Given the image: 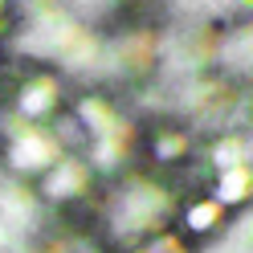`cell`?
Wrapping results in <instances>:
<instances>
[{
  "label": "cell",
  "instance_id": "1",
  "mask_svg": "<svg viewBox=\"0 0 253 253\" xmlns=\"http://www.w3.org/2000/svg\"><path fill=\"white\" fill-rule=\"evenodd\" d=\"M4 160H8V168H12V176H17V180H25V176H45V171L61 160V143H57V135H49V131L21 126V131L8 135Z\"/></svg>",
  "mask_w": 253,
  "mask_h": 253
},
{
  "label": "cell",
  "instance_id": "2",
  "mask_svg": "<svg viewBox=\"0 0 253 253\" xmlns=\"http://www.w3.org/2000/svg\"><path fill=\"white\" fill-rule=\"evenodd\" d=\"M90 168L82 160H57L49 171H45V196L57 200V204H82L90 192Z\"/></svg>",
  "mask_w": 253,
  "mask_h": 253
},
{
  "label": "cell",
  "instance_id": "3",
  "mask_svg": "<svg viewBox=\"0 0 253 253\" xmlns=\"http://www.w3.org/2000/svg\"><path fill=\"white\" fill-rule=\"evenodd\" d=\"M253 192V168L249 164H233L225 171H216V204H241Z\"/></svg>",
  "mask_w": 253,
  "mask_h": 253
},
{
  "label": "cell",
  "instance_id": "4",
  "mask_svg": "<svg viewBox=\"0 0 253 253\" xmlns=\"http://www.w3.org/2000/svg\"><path fill=\"white\" fill-rule=\"evenodd\" d=\"M220 216H225V204H216L212 196L209 200H192L184 212V229L188 233H209L212 225H220Z\"/></svg>",
  "mask_w": 253,
  "mask_h": 253
},
{
  "label": "cell",
  "instance_id": "5",
  "mask_svg": "<svg viewBox=\"0 0 253 253\" xmlns=\"http://www.w3.org/2000/svg\"><path fill=\"white\" fill-rule=\"evenodd\" d=\"M151 151H155V160L171 164V160H180V155H188V135L184 131H160L151 139Z\"/></svg>",
  "mask_w": 253,
  "mask_h": 253
},
{
  "label": "cell",
  "instance_id": "6",
  "mask_svg": "<svg viewBox=\"0 0 253 253\" xmlns=\"http://www.w3.org/2000/svg\"><path fill=\"white\" fill-rule=\"evenodd\" d=\"M245 151H249V160H253V139H249V143H245Z\"/></svg>",
  "mask_w": 253,
  "mask_h": 253
},
{
  "label": "cell",
  "instance_id": "7",
  "mask_svg": "<svg viewBox=\"0 0 253 253\" xmlns=\"http://www.w3.org/2000/svg\"><path fill=\"white\" fill-rule=\"evenodd\" d=\"M245 4H253V0H245Z\"/></svg>",
  "mask_w": 253,
  "mask_h": 253
}]
</instances>
